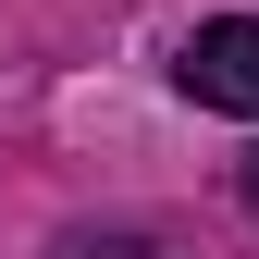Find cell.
<instances>
[{
    "label": "cell",
    "mask_w": 259,
    "mask_h": 259,
    "mask_svg": "<svg viewBox=\"0 0 259 259\" xmlns=\"http://www.w3.org/2000/svg\"><path fill=\"white\" fill-rule=\"evenodd\" d=\"M173 87H185L198 111H247V123H259V13L198 25V37H185V62H173Z\"/></svg>",
    "instance_id": "1"
},
{
    "label": "cell",
    "mask_w": 259,
    "mask_h": 259,
    "mask_svg": "<svg viewBox=\"0 0 259 259\" xmlns=\"http://www.w3.org/2000/svg\"><path fill=\"white\" fill-rule=\"evenodd\" d=\"M50 259H173V247H160V235H123V222H74Z\"/></svg>",
    "instance_id": "2"
},
{
    "label": "cell",
    "mask_w": 259,
    "mask_h": 259,
    "mask_svg": "<svg viewBox=\"0 0 259 259\" xmlns=\"http://www.w3.org/2000/svg\"><path fill=\"white\" fill-rule=\"evenodd\" d=\"M235 185H247V222H259V148H247V173H235Z\"/></svg>",
    "instance_id": "3"
}]
</instances>
